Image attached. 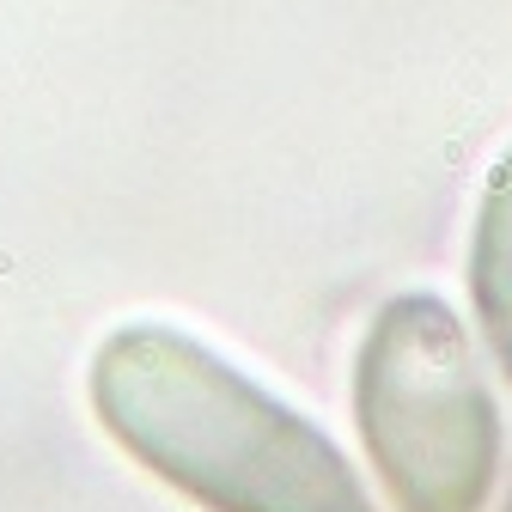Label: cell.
<instances>
[{
    "label": "cell",
    "instance_id": "1",
    "mask_svg": "<svg viewBox=\"0 0 512 512\" xmlns=\"http://www.w3.org/2000/svg\"><path fill=\"white\" fill-rule=\"evenodd\" d=\"M91 403L122 452L208 512H378L330 433L196 335L116 330L91 366Z\"/></svg>",
    "mask_w": 512,
    "mask_h": 512
},
{
    "label": "cell",
    "instance_id": "2",
    "mask_svg": "<svg viewBox=\"0 0 512 512\" xmlns=\"http://www.w3.org/2000/svg\"><path fill=\"white\" fill-rule=\"evenodd\" d=\"M354 415L396 512H482L500 476V403L464 323L433 293L372 317L354 366Z\"/></svg>",
    "mask_w": 512,
    "mask_h": 512
},
{
    "label": "cell",
    "instance_id": "3",
    "mask_svg": "<svg viewBox=\"0 0 512 512\" xmlns=\"http://www.w3.org/2000/svg\"><path fill=\"white\" fill-rule=\"evenodd\" d=\"M469 299L494 347L500 372L512 378V147L488 171L482 208H476V238H469Z\"/></svg>",
    "mask_w": 512,
    "mask_h": 512
}]
</instances>
